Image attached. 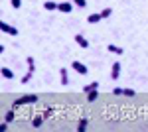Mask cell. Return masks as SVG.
Segmentation results:
<instances>
[{
    "mask_svg": "<svg viewBox=\"0 0 148 132\" xmlns=\"http://www.w3.org/2000/svg\"><path fill=\"white\" fill-rule=\"evenodd\" d=\"M36 101H40L36 95H24V97H20V99L14 103V109H16V107H20V105H30V103H36Z\"/></svg>",
    "mask_w": 148,
    "mask_h": 132,
    "instance_id": "obj_1",
    "label": "cell"
},
{
    "mask_svg": "<svg viewBox=\"0 0 148 132\" xmlns=\"http://www.w3.org/2000/svg\"><path fill=\"white\" fill-rule=\"evenodd\" d=\"M71 69H75L79 75H87V71H89V69H87V65H83L81 61H73V63H71Z\"/></svg>",
    "mask_w": 148,
    "mask_h": 132,
    "instance_id": "obj_2",
    "label": "cell"
},
{
    "mask_svg": "<svg viewBox=\"0 0 148 132\" xmlns=\"http://www.w3.org/2000/svg\"><path fill=\"white\" fill-rule=\"evenodd\" d=\"M0 30H2L4 34H10V36H18V30L12 28L10 24H6V22H0Z\"/></svg>",
    "mask_w": 148,
    "mask_h": 132,
    "instance_id": "obj_3",
    "label": "cell"
},
{
    "mask_svg": "<svg viewBox=\"0 0 148 132\" xmlns=\"http://www.w3.org/2000/svg\"><path fill=\"white\" fill-rule=\"evenodd\" d=\"M119 75H121V63H119V61H114V63H113V71H111V79L116 81Z\"/></svg>",
    "mask_w": 148,
    "mask_h": 132,
    "instance_id": "obj_4",
    "label": "cell"
},
{
    "mask_svg": "<svg viewBox=\"0 0 148 132\" xmlns=\"http://www.w3.org/2000/svg\"><path fill=\"white\" fill-rule=\"evenodd\" d=\"M57 10H59V12H65V14H69V12L73 10V4H71V2H61V4H57Z\"/></svg>",
    "mask_w": 148,
    "mask_h": 132,
    "instance_id": "obj_5",
    "label": "cell"
},
{
    "mask_svg": "<svg viewBox=\"0 0 148 132\" xmlns=\"http://www.w3.org/2000/svg\"><path fill=\"white\" fill-rule=\"evenodd\" d=\"M75 42H77V44H79L83 49H87V47H89V42H87V38H83L81 34H77V36H75Z\"/></svg>",
    "mask_w": 148,
    "mask_h": 132,
    "instance_id": "obj_6",
    "label": "cell"
},
{
    "mask_svg": "<svg viewBox=\"0 0 148 132\" xmlns=\"http://www.w3.org/2000/svg\"><path fill=\"white\" fill-rule=\"evenodd\" d=\"M59 79H61V85H69V79H67V69L61 67L59 69Z\"/></svg>",
    "mask_w": 148,
    "mask_h": 132,
    "instance_id": "obj_7",
    "label": "cell"
},
{
    "mask_svg": "<svg viewBox=\"0 0 148 132\" xmlns=\"http://www.w3.org/2000/svg\"><path fill=\"white\" fill-rule=\"evenodd\" d=\"M99 85H101V83L93 81V83H89V85H85V87H83V93H91V91H95V89H99Z\"/></svg>",
    "mask_w": 148,
    "mask_h": 132,
    "instance_id": "obj_8",
    "label": "cell"
},
{
    "mask_svg": "<svg viewBox=\"0 0 148 132\" xmlns=\"http://www.w3.org/2000/svg\"><path fill=\"white\" fill-rule=\"evenodd\" d=\"M101 20H103L101 12H99V14H91V16L87 18V22H89V24H97V22H101Z\"/></svg>",
    "mask_w": 148,
    "mask_h": 132,
    "instance_id": "obj_9",
    "label": "cell"
},
{
    "mask_svg": "<svg viewBox=\"0 0 148 132\" xmlns=\"http://www.w3.org/2000/svg\"><path fill=\"white\" fill-rule=\"evenodd\" d=\"M97 99H99V89H95V91H91V93H87V101H89V103H95Z\"/></svg>",
    "mask_w": 148,
    "mask_h": 132,
    "instance_id": "obj_10",
    "label": "cell"
},
{
    "mask_svg": "<svg viewBox=\"0 0 148 132\" xmlns=\"http://www.w3.org/2000/svg\"><path fill=\"white\" fill-rule=\"evenodd\" d=\"M107 49H109L111 53H116V55H121V53H123V47H119V45H113V44L109 45Z\"/></svg>",
    "mask_w": 148,
    "mask_h": 132,
    "instance_id": "obj_11",
    "label": "cell"
},
{
    "mask_svg": "<svg viewBox=\"0 0 148 132\" xmlns=\"http://www.w3.org/2000/svg\"><path fill=\"white\" fill-rule=\"evenodd\" d=\"M26 63H28V71H30V73H34V71H36V63H34V57H28V59H26Z\"/></svg>",
    "mask_w": 148,
    "mask_h": 132,
    "instance_id": "obj_12",
    "label": "cell"
},
{
    "mask_svg": "<svg viewBox=\"0 0 148 132\" xmlns=\"http://www.w3.org/2000/svg\"><path fill=\"white\" fill-rule=\"evenodd\" d=\"M44 8H46V10H57V4L51 2V0H47L46 4H44Z\"/></svg>",
    "mask_w": 148,
    "mask_h": 132,
    "instance_id": "obj_13",
    "label": "cell"
},
{
    "mask_svg": "<svg viewBox=\"0 0 148 132\" xmlns=\"http://www.w3.org/2000/svg\"><path fill=\"white\" fill-rule=\"evenodd\" d=\"M2 75H4L6 79H12V77H14V73H12L8 67H2Z\"/></svg>",
    "mask_w": 148,
    "mask_h": 132,
    "instance_id": "obj_14",
    "label": "cell"
},
{
    "mask_svg": "<svg viewBox=\"0 0 148 132\" xmlns=\"http://www.w3.org/2000/svg\"><path fill=\"white\" fill-rule=\"evenodd\" d=\"M4 120H6V122H12V120H14V110H8V112L4 114Z\"/></svg>",
    "mask_w": 148,
    "mask_h": 132,
    "instance_id": "obj_15",
    "label": "cell"
},
{
    "mask_svg": "<svg viewBox=\"0 0 148 132\" xmlns=\"http://www.w3.org/2000/svg\"><path fill=\"white\" fill-rule=\"evenodd\" d=\"M111 14H113V8H105V10H101V16H103V18H109Z\"/></svg>",
    "mask_w": 148,
    "mask_h": 132,
    "instance_id": "obj_16",
    "label": "cell"
},
{
    "mask_svg": "<svg viewBox=\"0 0 148 132\" xmlns=\"http://www.w3.org/2000/svg\"><path fill=\"white\" fill-rule=\"evenodd\" d=\"M42 122H44V118H42V116H36V118H34V122H32V124H34L36 128H38V126H42Z\"/></svg>",
    "mask_w": 148,
    "mask_h": 132,
    "instance_id": "obj_17",
    "label": "cell"
},
{
    "mask_svg": "<svg viewBox=\"0 0 148 132\" xmlns=\"http://www.w3.org/2000/svg\"><path fill=\"white\" fill-rule=\"evenodd\" d=\"M32 75H34V73H30V71H28V73H26V75L22 77V85H24V83H28V81L32 79Z\"/></svg>",
    "mask_w": 148,
    "mask_h": 132,
    "instance_id": "obj_18",
    "label": "cell"
},
{
    "mask_svg": "<svg viewBox=\"0 0 148 132\" xmlns=\"http://www.w3.org/2000/svg\"><path fill=\"white\" fill-rule=\"evenodd\" d=\"M73 2H75V6H79V8H85V6H87L85 0H73Z\"/></svg>",
    "mask_w": 148,
    "mask_h": 132,
    "instance_id": "obj_19",
    "label": "cell"
},
{
    "mask_svg": "<svg viewBox=\"0 0 148 132\" xmlns=\"http://www.w3.org/2000/svg\"><path fill=\"white\" fill-rule=\"evenodd\" d=\"M22 6V0H12V8H20Z\"/></svg>",
    "mask_w": 148,
    "mask_h": 132,
    "instance_id": "obj_20",
    "label": "cell"
},
{
    "mask_svg": "<svg viewBox=\"0 0 148 132\" xmlns=\"http://www.w3.org/2000/svg\"><path fill=\"white\" fill-rule=\"evenodd\" d=\"M85 126H87V118H83V120L79 122V130H85Z\"/></svg>",
    "mask_w": 148,
    "mask_h": 132,
    "instance_id": "obj_21",
    "label": "cell"
},
{
    "mask_svg": "<svg viewBox=\"0 0 148 132\" xmlns=\"http://www.w3.org/2000/svg\"><path fill=\"white\" fill-rule=\"evenodd\" d=\"M113 93H114V95H125V89H119V87H116V89H113Z\"/></svg>",
    "mask_w": 148,
    "mask_h": 132,
    "instance_id": "obj_22",
    "label": "cell"
},
{
    "mask_svg": "<svg viewBox=\"0 0 148 132\" xmlns=\"http://www.w3.org/2000/svg\"><path fill=\"white\" fill-rule=\"evenodd\" d=\"M125 95L126 97H134V91L132 89H125Z\"/></svg>",
    "mask_w": 148,
    "mask_h": 132,
    "instance_id": "obj_23",
    "label": "cell"
}]
</instances>
